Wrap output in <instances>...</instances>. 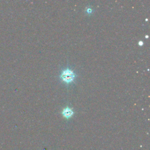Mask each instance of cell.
Returning a JSON list of instances; mask_svg holds the SVG:
<instances>
[{"mask_svg": "<svg viewBox=\"0 0 150 150\" xmlns=\"http://www.w3.org/2000/svg\"><path fill=\"white\" fill-rule=\"evenodd\" d=\"M76 77L75 72L69 68L63 69L60 75L61 80L66 84H70L74 81Z\"/></svg>", "mask_w": 150, "mask_h": 150, "instance_id": "1", "label": "cell"}, {"mask_svg": "<svg viewBox=\"0 0 150 150\" xmlns=\"http://www.w3.org/2000/svg\"><path fill=\"white\" fill-rule=\"evenodd\" d=\"M62 115L65 118H67V119H69L70 118H71L73 114H74V111H73V110L69 107H66L65 108H64L63 110H62Z\"/></svg>", "mask_w": 150, "mask_h": 150, "instance_id": "2", "label": "cell"}, {"mask_svg": "<svg viewBox=\"0 0 150 150\" xmlns=\"http://www.w3.org/2000/svg\"><path fill=\"white\" fill-rule=\"evenodd\" d=\"M138 44H139V46H142L143 44H144V43H143L142 41H139V42H138Z\"/></svg>", "mask_w": 150, "mask_h": 150, "instance_id": "3", "label": "cell"}]
</instances>
